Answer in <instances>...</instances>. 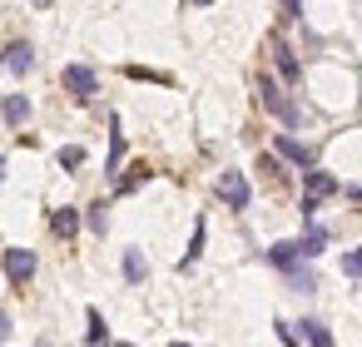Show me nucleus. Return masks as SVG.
<instances>
[{
  "mask_svg": "<svg viewBox=\"0 0 362 347\" xmlns=\"http://www.w3.org/2000/svg\"><path fill=\"white\" fill-rule=\"evenodd\" d=\"M218 199H223L228 208H248L253 189H248V179H243L238 169H223V174H218Z\"/></svg>",
  "mask_w": 362,
  "mask_h": 347,
  "instance_id": "2",
  "label": "nucleus"
},
{
  "mask_svg": "<svg viewBox=\"0 0 362 347\" xmlns=\"http://www.w3.org/2000/svg\"><path fill=\"white\" fill-rule=\"evenodd\" d=\"M258 95H263V105H268V110H273V114H278L283 124H293V129L303 124V114H298V105H293V100L283 95V85H278V80H268V75H263V85H258Z\"/></svg>",
  "mask_w": 362,
  "mask_h": 347,
  "instance_id": "1",
  "label": "nucleus"
},
{
  "mask_svg": "<svg viewBox=\"0 0 362 347\" xmlns=\"http://www.w3.org/2000/svg\"><path fill=\"white\" fill-rule=\"evenodd\" d=\"M0 179H6V159H0Z\"/></svg>",
  "mask_w": 362,
  "mask_h": 347,
  "instance_id": "27",
  "label": "nucleus"
},
{
  "mask_svg": "<svg viewBox=\"0 0 362 347\" xmlns=\"http://www.w3.org/2000/svg\"><path fill=\"white\" fill-rule=\"evenodd\" d=\"M85 337H90L95 347H100V342H110V327H105V317H100L95 307H90V332H85Z\"/></svg>",
  "mask_w": 362,
  "mask_h": 347,
  "instance_id": "17",
  "label": "nucleus"
},
{
  "mask_svg": "<svg viewBox=\"0 0 362 347\" xmlns=\"http://www.w3.org/2000/svg\"><path fill=\"white\" fill-rule=\"evenodd\" d=\"M342 273H347V278H362V248H352V253L342 258Z\"/></svg>",
  "mask_w": 362,
  "mask_h": 347,
  "instance_id": "20",
  "label": "nucleus"
},
{
  "mask_svg": "<svg viewBox=\"0 0 362 347\" xmlns=\"http://www.w3.org/2000/svg\"><path fill=\"white\" fill-rule=\"evenodd\" d=\"M303 189H308V199H303V213L313 218L317 199H327V194L337 189V179H332V174H322V169H308V174H303Z\"/></svg>",
  "mask_w": 362,
  "mask_h": 347,
  "instance_id": "3",
  "label": "nucleus"
},
{
  "mask_svg": "<svg viewBox=\"0 0 362 347\" xmlns=\"http://www.w3.org/2000/svg\"><path fill=\"white\" fill-rule=\"evenodd\" d=\"M278 154H283V159H293V164H303V169H313V149H308V144H298V139H288V134L278 139Z\"/></svg>",
  "mask_w": 362,
  "mask_h": 347,
  "instance_id": "8",
  "label": "nucleus"
},
{
  "mask_svg": "<svg viewBox=\"0 0 362 347\" xmlns=\"http://www.w3.org/2000/svg\"><path fill=\"white\" fill-rule=\"evenodd\" d=\"M6 337H11V317H6V312H0V342H6Z\"/></svg>",
  "mask_w": 362,
  "mask_h": 347,
  "instance_id": "24",
  "label": "nucleus"
},
{
  "mask_svg": "<svg viewBox=\"0 0 362 347\" xmlns=\"http://www.w3.org/2000/svg\"><path fill=\"white\" fill-rule=\"evenodd\" d=\"M352 199H362V184H357V189H352Z\"/></svg>",
  "mask_w": 362,
  "mask_h": 347,
  "instance_id": "25",
  "label": "nucleus"
},
{
  "mask_svg": "<svg viewBox=\"0 0 362 347\" xmlns=\"http://www.w3.org/2000/svg\"><path fill=\"white\" fill-rule=\"evenodd\" d=\"M199 253H204V218L194 223V238H189V253L179 258V268H194V258H199Z\"/></svg>",
  "mask_w": 362,
  "mask_h": 347,
  "instance_id": "14",
  "label": "nucleus"
},
{
  "mask_svg": "<svg viewBox=\"0 0 362 347\" xmlns=\"http://www.w3.org/2000/svg\"><path fill=\"white\" fill-rule=\"evenodd\" d=\"M322 243H327V233H322V228H308V233H303V258H317Z\"/></svg>",
  "mask_w": 362,
  "mask_h": 347,
  "instance_id": "15",
  "label": "nucleus"
},
{
  "mask_svg": "<svg viewBox=\"0 0 362 347\" xmlns=\"http://www.w3.org/2000/svg\"><path fill=\"white\" fill-rule=\"evenodd\" d=\"M6 278L21 288V283H30L35 278V253L30 248H6Z\"/></svg>",
  "mask_w": 362,
  "mask_h": 347,
  "instance_id": "4",
  "label": "nucleus"
},
{
  "mask_svg": "<svg viewBox=\"0 0 362 347\" xmlns=\"http://www.w3.org/2000/svg\"><path fill=\"white\" fill-rule=\"evenodd\" d=\"M105 223H110V218H105V204H95V208H90V228L105 233Z\"/></svg>",
  "mask_w": 362,
  "mask_h": 347,
  "instance_id": "22",
  "label": "nucleus"
},
{
  "mask_svg": "<svg viewBox=\"0 0 362 347\" xmlns=\"http://www.w3.org/2000/svg\"><path fill=\"white\" fill-rule=\"evenodd\" d=\"M268 258H273L278 268H298V258H303V243H278V248H268Z\"/></svg>",
  "mask_w": 362,
  "mask_h": 347,
  "instance_id": "12",
  "label": "nucleus"
},
{
  "mask_svg": "<svg viewBox=\"0 0 362 347\" xmlns=\"http://www.w3.org/2000/svg\"><path fill=\"white\" fill-rule=\"evenodd\" d=\"M258 169H263V174H268V184H283V169H278V164H273V159H263V164H258Z\"/></svg>",
  "mask_w": 362,
  "mask_h": 347,
  "instance_id": "23",
  "label": "nucleus"
},
{
  "mask_svg": "<svg viewBox=\"0 0 362 347\" xmlns=\"http://www.w3.org/2000/svg\"><path fill=\"white\" fill-rule=\"evenodd\" d=\"M144 179H149V169H144V164H139V169H134V174H124V179H119V194H129V189H139V184H144Z\"/></svg>",
  "mask_w": 362,
  "mask_h": 347,
  "instance_id": "19",
  "label": "nucleus"
},
{
  "mask_svg": "<svg viewBox=\"0 0 362 347\" xmlns=\"http://www.w3.org/2000/svg\"><path fill=\"white\" fill-rule=\"evenodd\" d=\"M189 6H209V0H189Z\"/></svg>",
  "mask_w": 362,
  "mask_h": 347,
  "instance_id": "26",
  "label": "nucleus"
},
{
  "mask_svg": "<svg viewBox=\"0 0 362 347\" xmlns=\"http://www.w3.org/2000/svg\"><path fill=\"white\" fill-rule=\"evenodd\" d=\"M129 80H159V85H169V75H154V70H144V65H129Z\"/></svg>",
  "mask_w": 362,
  "mask_h": 347,
  "instance_id": "21",
  "label": "nucleus"
},
{
  "mask_svg": "<svg viewBox=\"0 0 362 347\" xmlns=\"http://www.w3.org/2000/svg\"><path fill=\"white\" fill-rule=\"evenodd\" d=\"M6 65H11L16 75H25V70L35 65V50H30L25 40H16V45H11V55H6Z\"/></svg>",
  "mask_w": 362,
  "mask_h": 347,
  "instance_id": "9",
  "label": "nucleus"
},
{
  "mask_svg": "<svg viewBox=\"0 0 362 347\" xmlns=\"http://www.w3.org/2000/svg\"><path fill=\"white\" fill-rule=\"evenodd\" d=\"M95 85H100V80H95V70H90V65H70V70H65V90H70L75 100H90V95H95Z\"/></svg>",
  "mask_w": 362,
  "mask_h": 347,
  "instance_id": "5",
  "label": "nucleus"
},
{
  "mask_svg": "<svg viewBox=\"0 0 362 347\" xmlns=\"http://www.w3.org/2000/svg\"><path fill=\"white\" fill-rule=\"evenodd\" d=\"M50 228H55L60 238H75V228H80V213H75V208H55V213H50Z\"/></svg>",
  "mask_w": 362,
  "mask_h": 347,
  "instance_id": "10",
  "label": "nucleus"
},
{
  "mask_svg": "<svg viewBox=\"0 0 362 347\" xmlns=\"http://www.w3.org/2000/svg\"><path fill=\"white\" fill-rule=\"evenodd\" d=\"M124 278H129V283H139V278H144V253H139V248H129V253H124Z\"/></svg>",
  "mask_w": 362,
  "mask_h": 347,
  "instance_id": "16",
  "label": "nucleus"
},
{
  "mask_svg": "<svg viewBox=\"0 0 362 347\" xmlns=\"http://www.w3.org/2000/svg\"><path fill=\"white\" fill-rule=\"evenodd\" d=\"M0 110H6V124H25V119H30V100H25V95H11Z\"/></svg>",
  "mask_w": 362,
  "mask_h": 347,
  "instance_id": "11",
  "label": "nucleus"
},
{
  "mask_svg": "<svg viewBox=\"0 0 362 347\" xmlns=\"http://www.w3.org/2000/svg\"><path fill=\"white\" fill-rule=\"evenodd\" d=\"M124 164V134H119V119H110V159H105V174L115 179Z\"/></svg>",
  "mask_w": 362,
  "mask_h": 347,
  "instance_id": "7",
  "label": "nucleus"
},
{
  "mask_svg": "<svg viewBox=\"0 0 362 347\" xmlns=\"http://www.w3.org/2000/svg\"><path fill=\"white\" fill-rule=\"evenodd\" d=\"M35 6H40V11H45V6H50V0H35Z\"/></svg>",
  "mask_w": 362,
  "mask_h": 347,
  "instance_id": "28",
  "label": "nucleus"
},
{
  "mask_svg": "<svg viewBox=\"0 0 362 347\" xmlns=\"http://www.w3.org/2000/svg\"><path fill=\"white\" fill-rule=\"evenodd\" d=\"M60 164H65V169H80V164H85V149H80V144H65V149H60Z\"/></svg>",
  "mask_w": 362,
  "mask_h": 347,
  "instance_id": "18",
  "label": "nucleus"
},
{
  "mask_svg": "<svg viewBox=\"0 0 362 347\" xmlns=\"http://www.w3.org/2000/svg\"><path fill=\"white\" fill-rule=\"evenodd\" d=\"M273 65H278V75H283L288 85H298V75H303V70H298V60H293V50H288L283 40H273Z\"/></svg>",
  "mask_w": 362,
  "mask_h": 347,
  "instance_id": "6",
  "label": "nucleus"
},
{
  "mask_svg": "<svg viewBox=\"0 0 362 347\" xmlns=\"http://www.w3.org/2000/svg\"><path fill=\"white\" fill-rule=\"evenodd\" d=\"M298 342H313V347H332V332H327L322 322H313V317H308V322H303V332H298Z\"/></svg>",
  "mask_w": 362,
  "mask_h": 347,
  "instance_id": "13",
  "label": "nucleus"
}]
</instances>
